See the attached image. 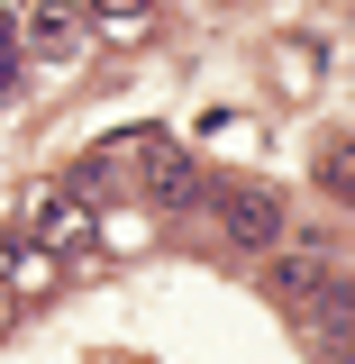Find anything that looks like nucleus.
I'll list each match as a JSON object with an SVG mask.
<instances>
[{
  "instance_id": "nucleus-1",
  "label": "nucleus",
  "mask_w": 355,
  "mask_h": 364,
  "mask_svg": "<svg viewBox=\"0 0 355 364\" xmlns=\"http://www.w3.org/2000/svg\"><path fill=\"white\" fill-rule=\"evenodd\" d=\"M28 228H37L46 255H83L100 219H91V200L73 191V182H37V191H28Z\"/></svg>"
},
{
  "instance_id": "nucleus-2",
  "label": "nucleus",
  "mask_w": 355,
  "mask_h": 364,
  "mask_svg": "<svg viewBox=\"0 0 355 364\" xmlns=\"http://www.w3.org/2000/svg\"><path fill=\"white\" fill-rule=\"evenodd\" d=\"M219 228H228V246H282V200H273L265 182H219Z\"/></svg>"
},
{
  "instance_id": "nucleus-3",
  "label": "nucleus",
  "mask_w": 355,
  "mask_h": 364,
  "mask_svg": "<svg viewBox=\"0 0 355 364\" xmlns=\"http://www.w3.org/2000/svg\"><path fill=\"white\" fill-rule=\"evenodd\" d=\"M137 155H146V200H155V210H191V200L210 191V182H201V155H174V146H155V136H146Z\"/></svg>"
},
{
  "instance_id": "nucleus-4",
  "label": "nucleus",
  "mask_w": 355,
  "mask_h": 364,
  "mask_svg": "<svg viewBox=\"0 0 355 364\" xmlns=\"http://www.w3.org/2000/svg\"><path fill=\"white\" fill-rule=\"evenodd\" d=\"M18 37H28V55H46V64L83 55V0H28Z\"/></svg>"
},
{
  "instance_id": "nucleus-5",
  "label": "nucleus",
  "mask_w": 355,
  "mask_h": 364,
  "mask_svg": "<svg viewBox=\"0 0 355 364\" xmlns=\"http://www.w3.org/2000/svg\"><path fill=\"white\" fill-rule=\"evenodd\" d=\"M319 282H328V255H319V246H292V255L273 264V291H282L292 310H310V301H319Z\"/></svg>"
},
{
  "instance_id": "nucleus-6",
  "label": "nucleus",
  "mask_w": 355,
  "mask_h": 364,
  "mask_svg": "<svg viewBox=\"0 0 355 364\" xmlns=\"http://www.w3.org/2000/svg\"><path fill=\"white\" fill-rule=\"evenodd\" d=\"M319 337L337 346V355H355V282H319Z\"/></svg>"
},
{
  "instance_id": "nucleus-7",
  "label": "nucleus",
  "mask_w": 355,
  "mask_h": 364,
  "mask_svg": "<svg viewBox=\"0 0 355 364\" xmlns=\"http://www.w3.org/2000/svg\"><path fill=\"white\" fill-rule=\"evenodd\" d=\"M319 182H328V200H346V210H355V136H337V146L319 155Z\"/></svg>"
},
{
  "instance_id": "nucleus-8",
  "label": "nucleus",
  "mask_w": 355,
  "mask_h": 364,
  "mask_svg": "<svg viewBox=\"0 0 355 364\" xmlns=\"http://www.w3.org/2000/svg\"><path fill=\"white\" fill-rule=\"evenodd\" d=\"M91 9H100V28H119V37L146 28V0H91Z\"/></svg>"
},
{
  "instance_id": "nucleus-9",
  "label": "nucleus",
  "mask_w": 355,
  "mask_h": 364,
  "mask_svg": "<svg viewBox=\"0 0 355 364\" xmlns=\"http://www.w3.org/2000/svg\"><path fill=\"white\" fill-rule=\"evenodd\" d=\"M0 100H18V55L0 46Z\"/></svg>"
},
{
  "instance_id": "nucleus-10",
  "label": "nucleus",
  "mask_w": 355,
  "mask_h": 364,
  "mask_svg": "<svg viewBox=\"0 0 355 364\" xmlns=\"http://www.w3.org/2000/svg\"><path fill=\"white\" fill-rule=\"evenodd\" d=\"M18 255H28V246H18V237H0V282H18Z\"/></svg>"
},
{
  "instance_id": "nucleus-11",
  "label": "nucleus",
  "mask_w": 355,
  "mask_h": 364,
  "mask_svg": "<svg viewBox=\"0 0 355 364\" xmlns=\"http://www.w3.org/2000/svg\"><path fill=\"white\" fill-rule=\"evenodd\" d=\"M0 46H9V28H0Z\"/></svg>"
},
{
  "instance_id": "nucleus-12",
  "label": "nucleus",
  "mask_w": 355,
  "mask_h": 364,
  "mask_svg": "<svg viewBox=\"0 0 355 364\" xmlns=\"http://www.w3.org/2000/svg\"><path fill=\"white\" fill-rule=\"evenodd\" d=\"M346 364H355V355H346Z\"/></svg>"
}]
</instances>
